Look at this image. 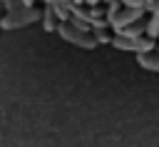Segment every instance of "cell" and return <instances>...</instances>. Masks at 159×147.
Masks as SVG:
<instances>
[{
	"label": "cell",
	"instance_id": "obj_1",
	"mask_svg": "<svg viewBox=\"0 0 159 147\" xmlns=\"http://www.w3.org/2000/svg\"><path fill=\"white\" fill-rule=\"evenodd\" d=\"M144 7H147V2H124V7H119V2H114L109 10V22H112L114 32L139 22L144 15Z\"/></svg>",
	"mask_w": 159,
	"mask_h": 147
},
{
	"label": "cell",
	"instance_id": "obj_5",
	"mask_svg": "<svg viewBox=\"0 0 159 147\" xmlns=\"http://www.w3.org/2000/svg\"><path fill=\"white\" fill-rule=\"evenodd\" d=\"M137 62L144 67V70H152V72H159V50H152V52H144V55H137Z\"/></svg>",
	"mask_w": 159,
	"mask_h": 147
},
{
	"label": "cell",
	"instance_id": "obj_3",
	"mask_svg": "<svg viewBox=\"0 0 159 147\" xmlns=\"http://www.w3.org/2000/svg\"><path fill=\"white\" fill-rule=\"evenodd\" d=\"M112 45H114L117 50H132V52H137V55L152 52V50L157 47L154 40H149V37H117V35H114Z\"/></svg>",
	"mask_w": 159,
	"mask_h": 147
},
{
	"label": "cell",
	"instance_id": "obj_6",
	"mask_svg": "<svg viewBox=\"0 0 159 147\" xmlns=\"http://www.w3.org/2000/svg\"><path fill=\"white\" fill-rule=\"evenodd\" d=\"M45 30H47V32L55 30V12H52V7L45 10Z\"/></svg>",
	"mask_w": 159,
	"mask_h": 147
},
{
	"label": "cell",
	"instance_id": "obj_4",
	"mask_svg": "<svg viewBox=\"0 0 159 147\" xmlns=\"http://www.w3.org/2000/svg\"><path fill=\"white\" fill-rule=\"evenodd\" d=\"M37 17H40L37 10H12V12L5 17V27H22L27 20L32 22V20H37Z\"/></svg>",
	"mask_w": 159,
	"mask_h": 147
},
{
	"label": "cell",
	"instance_id": "obj_2",
	"mask_svg": "<svg viewBox=\"0 0 159 147\" xmlns=\"http://www.w3.org/2000/svg\"><path fill=\"white\" fill-rule=\"evenodd\" d=\"M57 30H60V35H62L65 40H70V42H75V45H80V47H97V40L92 37V32H84V30L70 25V22H60Z\"/></svg>",
	"mask_w": 159,
	"mask_h": 147
}]
</instances>
